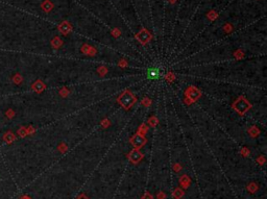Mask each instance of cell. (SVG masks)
<instances>
[{
  "label": "cell",
  "mask_w": 267,
  "mask_h": 199,
  "mask_svg": "<svg viewBox=\"0 0 267 199\" xmlns=\"http://www.w3.org/2000/svg\"><path fill=\"white\" fill-rule=\"evenodd\" d=\"M161 71H160L158 68H151V69L148 70V73H147V76L148 78L150 79H158L161 77Z\"/></svg>",
  "instance_id": "1"
},
{
  "label": "cell",
  "mask_w": 267,
  "mask_h": 199,
  "mask_svg": "<svg viewBox=\"0 0 267 199\" xmlns=\"http://www.w3.org/2000/svg\"><path fill=\"white\" fill-rule=\"evenodd\" d=\"M3 141L5 142L7 144H12L13 142H15V140H16V136H15V133H13L12 132H7L3 135Z\"/></svg>",
  "instance_id": "2"
},
{
  "label": "cell",
  "mask_w": 267,
  "mask_h": 199,
  "mask_svg": "<svg viewBox=\"0 0 267 199\" xmlns=\"http://www.w3.org/2000/svg\"><path fill=\"white\" fill-rule=\"evenodd\" d=\"M130 157V161L134 162V163H138L139 161H140L141 159V154L138 152V151H134V152H132V154L129 155Z\"/></svg>",
  "instance_id": "3"
},
{
  "label": "cell",
  "mask_w": 267,
  "mask_h": 199,
  "mask_svg": "<svg viewBox=\"0 0 267 199\" xmlns=\"http://www.w3.org/2000/svg\"><path fill=\"white\" fill-rule=\"evenodd\" d=\"M144 143V139L141 138L140 136H137L135 139L133 140V144H135L136 146H141L142 144Z\"/></svg>",
  "instance_id": "4"
},
{
  "label": "cell",
  "mask_w": 267,
  "mask_h": 199,
  "mask_svg": "<svg viewBox=\"0 0 267 199\" xmlns=\"http://www.w3.org/2000/svg\"><path fill=\"white\" fill-rule=\"evenodd\" d=\"M21 81H22V76L20 75L19 73L15 74V75L13 76V82H14V84L20 85V84H21Z\"/></svg>",
  "instance_id": "5"
},
{
  "label": "cell",
  "mask_w": 267,
  "mask_h": 199,
  "mask_svg": "<svg viewBox=\"0 0 267 199\" xmlns=\"http://www.w3.org/2000/svg\"><path fill=\"white\" fill-rule=\"evenodd\" d=\"M32 89H34V90H35V92H40V91L43 89L42 82H41V81H37V82H35L34 86H32Z\"/></svg>",
  "instance_id": "6"
},
{
  "label": "cell",
  "mask_w": 267,
  "mask_h": 199,
  "mask_svg": "<svg viewBox=\"0 0 267 199\" xmlns=\"http://www.w3.org/2000/svg\"><path fill=\"white\" fill-rule=\"evenodd\" d=\"M5 116H7V117L8 118V119H12V118H14V116H15V112L13 111V109H8L7 112H5Z\"/></svg>",
  "instance_id": "7"
},
{
  "label": "cell",
  "mask_w": 267,
  "mask_h": 199,
  "mask_svg": "<svg viewBox=\"0 0 267 199\" xmlns=\"http://www.w3.org/2000/svg\"><path fill=\"white\" fill-rule=\"evenodd\" d=\"M18 133H19L20 137H24L26 135L25 132H24V128H20L19 130H18Z\"/></svg>",
  "instance_id": "8"
}]
</instances>
